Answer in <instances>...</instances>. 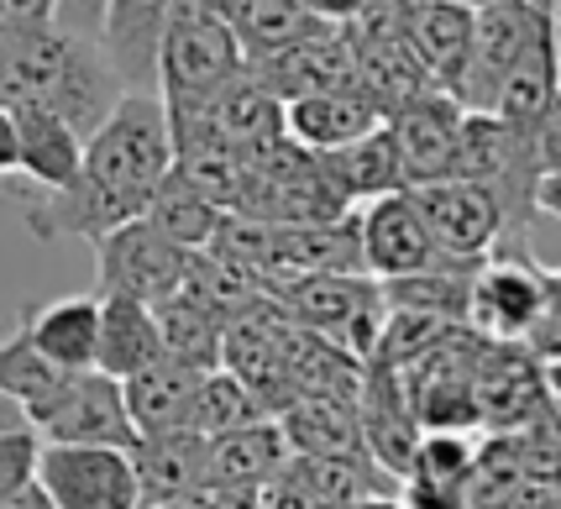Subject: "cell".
I'll use <instances>...</instances> for the list:
<instances>
[{
	"label": "cell",
	"instance_id": "obj_36",
	"mask_svg": "<svg viewBox=\"0 0 561 509\" xmlns=\"http://www.w3.org/2000/svg\"><path fill=\"white\" fill-rule=\"evenodd\" d=\"M58 22L73 26V32H90V37H95V26H100V0H58Z\"/></svg>",
	"mask_w": 561,
	"mask_h": 509
},
{
	"label": "cell",
	"instance_id": "obj_27",
	"mask_svg": "<svg viewBox=\"0 0 561 509\" xmlns=\"http://www.w3.org/2000/svg\"><path fill=\"white\" fill-rule=\"evenodd\" d=\"M226 22H231L237 43H242L247 64L263 58V53L289 48V43H299V37H310V32L325 26L305 0H237L226 11Z\"/></svg>",
	"mask_w": 561,
	"mask_h": 509
},
{
	"label": "cell",
	"instance_id": "obj_17",
	"mask_svg": "<svg viewBox=\"0 0 561 509\" xmlns=\"http://www.w3.org/2000/svg\"><path fill=\"white\" fill-rule=\"evenodd\" d=\"M173 16V0H100V48L126 79V90L158 84V43Z\"/></svg>",
	"mask_w": 561,
	"mask_h": 509
},
{
	"label": "cell",
	"instance_id": "obj_8",
	"mask_svg": "<svg viewBox=\"0 0 561 509\" xmlns=\"http://www.w3.org/2000/svg\"><path fill=\"white\" fill-rule=\"evenodd\" d=\"M410 194H415L420 216H425V226H431V237H436L446 258H489L493 247L514 231L510 205H504V194L493 184L451 173V179L420 184Z\"/></svg>",
	"mask_w": 561,
	"mask_h": 509
},
{
	"label": "cell",
	"instance_id": "obj_10",
	"mask_svg": "<svg viewBox=\"0 0 561 509\" xmlns=\"http://www.w3.org/2000/svg\"><path fill=\"white\" fill-rule=\"evenodd\" d=\"M546 26H551V16L540 0H483L472 11V53H467V73L462 90H457L467 111H489L499 79Z\"/></svg>",
	"mask_w": 561,
	"mask_h": 509
},
{
	"label": "cell",
	"instance_id": "obj_24",
	"mask_svg": "<svg viewBox=\"0 0 561 509\" xmlns=\"http://www.w3.org/2000/svg\"><path fill=\"white\" fill-rule=\"evenodd\" d=\"M26 337L43 347V358L58 367H95L100 347V294H69L48 299L43 310L26 316Z\"/></svg>",
	"mask_w": 561,
	"mask_h": 509
},
{
	"label": "cell",
	"instance_id": "obj_23",
	"mask_svg": "<svg viewBox=\"0 0 561 509\" xmlns=\"http://www.w3.org/2000/svg\"><path fill=\"white\" fill-rule=\"evenodd\" d=\"M557 84H561V48H557V26H546L536 43L510 64V73L499 79L489 111L499 116V122L530 132L536 116L546 111V100L557 95Z\"/></svg>",
	"mask_w": 561,
	"mask_h": 509
},
{
	"label": "cell",
	"instance_id": "obj_2",
	"mask_svg": "<svg viewBox=\"0 0 561 509\" xmlns=\"http://www.w3.org/2000/svg\"><path fill=\"white\" fill-rule=\"evenodd\" d=\"M126 95V79L105 58L100 37L64 22H0V100L43 105L84 137Z\"/></svg>",
	"mask_w": 561,
	"mask_h": 509
},
{
	"label": "cell",
	"instance_id": "obj_35",
	"mask_svg": "<svg viewBox=\"0 0 561 509\" xmlns=\"http://www.w3.org/2000/svg\"><path fill=\"white\" fill-rule=\"evenodd\" d=\"M0 22H58V0H0Z\"/></svg>",
	"mask_w": 561,
	"mask_h": 509
},
{
	"label": "cell",
	"instance_id": "obj_43",
	"mask_svg": "<svg viewBox=\"0 0 561 509\" xmlns=\"http://www.w3.org/2000/svg\"><path fill=\"white\" fill-rule=\"evenodd\" d=\"M410 5H436V0H410ZM457 5H483V0H457Z\"/></svg>",
	"mask_w": 561,
	"mask_h": 509
},
{
	"label": "cell",
	"instance_id": "obj_31",
	"mask_svg": "<svg viewBox=\"0 0 561 509\" xmlns=\"http://www.w3.org/2000/svg\"><path fill=\"white\" fill-rule=\"evenodd\" d=\"M263 415H268V405H263L231 367H205L199 399H195V431L199 437L237 431V426H252V420H263Z\"/></svg>",
	"mask_w": 561,
	"mask_h": 509
},
{
	"label": "cell",
	"instance_id": "obj_33",
	"mask_svg": "<svg viewBox=\"0 0 561 509\" xmlns=\"http://www.w3.org/2000/svg\"><path fill=\"white\" fill-rule=\"evenodd\" d=\"M525 347H530L536 358H561V268H546V310H540V320L530 326Z\"/></svg>",
	"mask_w": 561,
	"mask_h": 509
},
{
	"label": "cell",
	"instance_id": "obj_37",
	"mask_svg": "<svg viewBox=\"0 0 561 509\" xmlns=\"http://www.w3.org/2000/svg\"><path fill=\"white\" fill-rule=\"evenodd\" d=\"M305 5H310L325 26H346V22H357V11H363L367 0H305Z\"/></svg>",
	"mask_w": 561,
	"mask_h": 509
},
{
	"label": "cell",
	"instance_id": "obj_32",
	"mask_svg": "<svg viewBox=\"0 0 561 509\" xmlns=\"http://www.w3.org/2000/svg\"><path fill=\"white\" fill-rule=\"evenodd\" d=\"M37 431H11V437H0V509L16 505V494L32 484V473H37Z\"/></svg>",
	"mask_w": 561,
	"mask_h": 509
},
{
	"label": "cell",
	"instance_id": "obj_13",
	"mask_svg": "<svg viewBox=\"0 0 561 509\" xmlns=\"http://www.w3.org/2000/svg\"><path fill=\"white\" fill-rule=\"evenodd\" d=\"M357 237H363V263L373 279H404V273L446 263L410 190L373 194L357 211Z\"/></svg>",
	"mask_w": 561,
	"mask_h": 509
},
{
	"label": "cell",
	"instance_id": "obj_38",
	"mask_svg": "<svg viewBox=\"0 0 561 509\" xmlns=\"http://www.w3.org/2000/svg\"><path fill=\"white\" fill-rule=\"evenodd\" d=\"M16 173V111L0 100V179Z\"/></svg>",
	"mask_w": 561,
	"mask_h": 509
},
{
	"label": "cell",
	"instance_id": "obj_30",
	"mask_svg": "<svg viewBox=\"0 0 561 509\" xmlns=\"http://www.w3.org/2000/svg\"><path fill=\"white\" fill-rule=\"evenodd\" d=\"M73 367H58L53 358H43V347L26 337V326L16 331V337L0 341V388L16 399L26 410V420H37V415L53 405V394L64 388V378H69Z\"/></svg>",
	"mask_w": 561,
	"mask_h": 509
},
{
	"label": "cell",
	"instance_id": "obj_39",
	"mask_svg": "<svg viewBox=\"0 0 561 509\" xmlns=\"http://www.w3.org/2000/svg\"><path fill=\"white\" fill-rule=\"evenodd\" d=\"M536 211L561 220V169H546L536 179Z\"/></svg>",
	"mask_w": 561,
	"mask_h": 509
},
{
	"label": "cell",
	"instance_id": "obj_11",
	"mask_svg": "<svg viewBox=\"0 0 561 509\" xmlns=\"http://www.w3.org/2000/svg\"><path fill=\"white\" fill-rule=\"evenodd\" d=\"M32 431L43 441H105V446H126V452L137 446L126 388L105 367H73L64 388L53 394V405L32 420Z\"/></svg>",
	"mask_w": 561,
	"mask_h": 509
},
{
	"label": "cell",
	"instance_id": "obj_40",
	"mask_svg": "<svg viewBox=\"0 0 561 509\" xmlns=\"http://www.w3.org/2000/svg\"><path fill=\"white\" fill-rule=\"evenodd\" d=\"M11 431H32V420H26V410L0 388V437H11Z\"/></svg>",
	"mask_w": 561,
	"mask_h": 509
},
{
	"label": "cell",
	"instance_id": "obj_25",
	"mask_svg": "<svg viewBox=\"0 0 561 509\" xmlns=\"http://www.w3.org/2000/svg\"><path fill=\"white\" fill-rule=\"evenodd\" d=\"M472 11L478 5H457V0H436V5H410V37L425 53V64L436 73L446 95L462 90L467 53H472Z\"/></svg>",
	"mask_w": 561,
	"mask_h": 509
},
{
	"label": "cell",
	"instance_id": "obj_3",
	"mask_svg": "<svg viewBox=\"0 0 561 509\" xmlns=\"http://www.w3.org/2000/svg\"><path fill=\"white\" fill-rule=\"evenodd\" d=\"M242 69L247 53L231 22L210 11L205 0H173V16L163 26V43H158V84H152L169 105V122L195 116Z\"/></svg>",
	"mask_w": 561,
	"mask_h": 509
},
{
	"label": "cell",
	"instance_id": "obj_7",
	"mask_svg": "<svg viewBox=\"0 0 561 509\" xmlns=\"http://www.w3.org/2000/svg\"><path fill=\"white\" fill-rule=\"evenodd\" d=\"M190 247H179L163 237L147 216H131L122 226H111L105 237H95V279L100 294H131V299H169L184 279Z\"/></svg>",
	"mask_w": 561,
	"mask_h": 509
},
{
	"label": "cell",
	"instance_id": "obj_6",
	"mask_svg": "<svg viewBox=\"0 0 561 509\" xmlns=\"http://www.w3.org/2000/svg\"><path fill=\"white\" fill-rule=\"evenodd\" d=\"M37 484L53 509H137L131 452L105 441H37Z\"/></svg>",
	"mask_w": 561,
	"mask_h": 509
},
{
	"label": "cell",
	"instance_id": "obj_19",
	"mask_svg": "<svg viewBox=\"0 0 561 509\" xmlns=\"http://www.w3.org/2000/svg\"><path fill=\"white\" fill-rule=\"evenodd\" d=\"M205 367H190L179 358H158L142 373L122 378L126 388V410L137 437H158V431H195V399Z\"/></svg>",
	"mask_w": 561,
	"mask_h": 509
},
{
	"label": "cell",
	"instance_id": "obj_15",
	"mask_svg": "<svg viewBox=\"0 0 561 509\" xmlns=\"http://www.w3.org/2000/svg\"><path fill=\"white\" fill-rule=\"evenodd\" d=\"M205 446H210V505H257V488L278 478V467L289 462V441L273 415L205 437Z\"/></svg>",
	"mask_w": 561,
	"mask_h": 509
},
{
	"label": "cell",
	"instance_id": "obj_20",
	"mask_svg": "<svg viewBox=\"0 0 561 509\" xmlns=\"http://www.w3.org/2000/svg\"><path fill=\"white\" fill-rule=\"evenodd\" d=\"M16 111V173L32 190L69 184L84 163V132L43 105H11Z\"/></svg>",
	"mask_w": 561,
	"mask_h": 509
},
{
	"label": "cell",
	"instance_id": "obj_34",
	"mask_svg": "<svg viewBox=\"0 0 561 509\" xmlns=\"http://www.w3.org/2000/svg\"><path fill=\"white\" fill-rule=\"evenodd\" d=\"M530 143H536L540 173L561 169V84H557V95L546 100V111L536 116V126H530Z\"/></svg>",
	"mask_w": 561,
	"mask_h": 509
},
{
	"label": "cell",
	"instance_id": "obj_16",
	"mask_svg": "<svg viewBox=\"0 0 561 509\" xmlns=\"http://www.w3.org/2000/svg\"><path fill=\"white\" fill-rule=\"evenodd\" d=\"M247 69L257 73L278 100H299V95H316V90L357 84V48H352L346 26H320V32L299 37L289 48L252 58Z\"/></svg>",
	"mask_w": 561,
	"mask_h": 509
},
{
	"label": "cell",
	"instance_id": "obj_41",
	"mask_svg": "<svg viewBox=\"0 0 561 509\" xmlns=\"http://www.w3.org/2000/svg\"><path fill=\"white\" fill-rule=\"evenodd\" d=\"M540 384L551 399H561V358H540Z\"/></svg>",
	"mask_w": 561,
	"mask_h": 509
},
{
	"label": "cell",
	"instance_id": "obj_22",
	"mask_svg": "<svg viewBox=\"0 0 561 509\" xmlns=\"http://www.w3.org/2000/svg\"><path fill=\"white\" fill-rule=\"evenodd\" d=\"M273 420H278V431H284V441H289V452H367L357 399H336V394H294Z\"/></svg>",
	"mask_w": 561,
	"mask_h": 509
},
{
	"label": "cell",
	"instance_id": "obj_21",
	"mask_svg": "<svg viewBox=\"0 0 561 509\" xmlns=\"http://www.w3.org/2000/svg\"><path fill=\"white\" fill-rule=\"evenodd\" d=\"M163 358V337H158V316L147 299L131 294H100V347L95 367H105L111 378H131L147 363Z\"/></svg>",
	"mask_w": 561,
	"mask_h": 509
},
{
	"label": "cell",
	"instance_id": "obj_42",
	"mask_svg": "<svg viewBox=\"0 0 561 509\" xmlns=\"http://www.w3.org/2000/svg\"><path fill=\"white\" fill-rule=\"evenodd\" d=\"M540 5H546V16H551V26L561 32V0H540Z\"/></svg>",
	"mask_w": 561,
	"mask_h": 509
},
{
	"label": "cell",
	"instance_id": "obj_5",
	"mask_svg": "<svg viewBox=\"0 0 561 509\" xmlns=\"http://www.w3.org/2000/svg\"><path fill=\"white\" fill-rule=\"evenodd\" d=\"M278 299L299 326L342 341L363 363L373 358V347L383 337V320H389V299H383V284L373 273H305V279L284 284Z\"/></svg>",
	"mask_w": 561,
	"mask_h": 509
},
{
	"label": "cell",
	"instance_id": "obj_4",
	"mask_svg": "<svg viewBox=\"0 0 561 509\" xmlns=\"http://www.w3.org/2000/svg\"><path fill=\"white\" fill-rule=\"evenodd\" d=\"M383 462L367 452H289L278 478L257 488V505H299V509H357V505H404Z\"/></svg>",
	"mask_w": 561,
	"mask_h": 509
},
{
	"label": "cell",
	"instance_id": "obj_9",
	"mask_svg": "<svg viewBox=\"0 0 561 509\" xmlns=\"http://www.w3.org/2000/svg\"><path fill=\"white\" fill-rule=\"evenodd\" d=\"M546 310V268H536L519 247H493L467 290V326L489 341H525Z\"/></svg>",
	"mask_w": 561,
	"mask_h": 509
},
{
	"label": "cell",
	"instance_id": "obj_1",
	"mask_svg": "<svg viewBox=\"0 0 561 509\" xmlns=\"http://www.w3.org/2000/svg\"><path fill=\"white\" fill-rule=\"evenodd\" d=\"M173 122L158 90H126L105 122L84 137V163L69 184L37 190L26 205V231L37 242H95L111 226L142 216L147 200L173 169Z\"/></svg>",
	"mask_w": 561,
	"mask_h": 509
},
{
	"label": "cell",
	"instance_id": "obj_14",
	"mask_svg": "<svg viewBox=\"0 0 561 509\" xmlns=\"http://www.w3.org/2000/svg\"><path fill=\"white\" fill-rule=\"evenodd\" d=\"M131 467H137V509L210 505V446L199 431L137 437Z\"/></svg>",
	"mask_w": 561,
	"mask_h": 509
},
{
	"label": "cell",
	"instance_id": "obj_18",
	"mask_svg": "<svg viewBox=\"0 0 561 509\" xmlns=\"http://www.w3.org/2000/svg\"><path fill=\"white\" fill-rule=\"evenodd\" d=\"M378 122H389V111L367 95L363 84H336V90L284 100V132L310 152H331V147L373 132Z\"/></svg>",
	"mask_w": 561,
	"mask_h": 509
},
{
	"label": "cell",
	"instance_id": "obj_28",
	"mask_svg": "<svg viewBox=\"0 0 561 509\" xmlns=\"http://www.w3.org/2000/svg\"><path fill=\"white\" fill-rule=\"evenodd\" d=\"M158 316V337H163V358H179L190 367H220V337H226V320L216 310H205L199 299L173 290L169 299L152 305Z\"/></svg>",
	"mask_w": 561,
	"mask_h": 509
},
{
	"label": "cell",
	"instance_id": "obj_29",
	"mask_svg": "<svg viewBox=\"0 0 561 509\" xmlns=\"http://www.w3.org/2000/svg\"><path fill=\"white\" fill-rule=\"evenodd\" d=\"M163 237H173L179 247H210L216 242V231H220V220H226V211H220L216 200H205V194L184 179L179 169H169V179L158 184V194L147 200V211H142Z\"/></svg>",
	"mask_w": 561,
	"mask_h": 509
},
{
	"label": "cell",
	"instance_id": "obj_44",
	"mask_svg": "<svg viewBox=\"0 0 561 509\" xmlns=\"http://www.w3.org/2000/svg\"><path fill=\"white\" fill-rule=\"evenodd\" d=\"M557 48H561V32H557Z\"/></svg>",
	"mask_w": 561,
	"mask_h": 509
},
{
	"label": "cell",
	"instance_id": "obj_26",
	"mask_svg": "<svg viewBox=\"0 0 561 509\" xmlns=\"http://www.w3.org/2000/svg\"><path fill=\"white\" fill-rule=\"evenodd\" d=\"M331 179L346 190V200H373V194H389V190H404V173H399V147H393V132L389 122H378L373 132L352 137V143L331 147L320 152Z\"/></svg>",
	"mask_w": 561,
	"mask_h": 509
},
{
	"label": "cell",
	"instance_id": "obj_12",
	"mask_svg": "<svg viewBox=\"0 0 561 509\" xmlns=\"http://www.w3.org/2000/svg\"><path fill=\"white\" fill-rule=\"evenodd\" d=\"M462 116H467V105L457 95H446V90H425V95L404 100L389 116L404 190H420V184H436V179H451V173H457Z\"/></svg>",
	"mask_w": 561,
	"mask_h": 509
}]
</instances>
